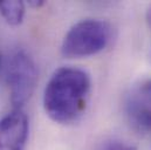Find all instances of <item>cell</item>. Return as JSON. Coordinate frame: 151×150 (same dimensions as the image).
Segmentation results:
<instances>
[{"label": "cell", "mask_w": 151, "mask_h": 150, "mask_svg": "<svg viewBox=\"0 0 151 150\" xmlns=\"http://www.w3.org/2000/svg\"><path fill=\"white\" fill-rule=\"evenodd\" d=\"M91 90L89 74L77 67H61L50 76L43 92V108L61 124L75 122L83 114Z\"/></svg>", "instance_id": "1"}, {"label": "cell", "mask_w": 151, "mask_h": 150, "mask_svg": "<svg viewBox=\"0 0 151 150\" xmlns=\"http://www.w3.org/2000/svg\"><path fill=\"white\" fill-rule=\"evenodd\" d=\"M111 39V27L107 21L86 19L75 24L63 38L61 54L68 59H80L102 52Z\"/></svg>", "instance_id": "2"}, {"label": "cell", "mask_w": 151, "mask_h": 150, "mask_svg": "<svg viewBox=\"0 0 151 150\" xmlns=\"http://www.w3.org/2000/svg\"><path fill=\"white\" fill-rule=\"evenodd\" d=\"M9 99L13 109H22L31 99L38 82V68L26 50H17L9 59L6 71Z\"/></svg>", "instance_id": "3"}, {"label": "cell", "mask_w": 151, "mask_h": 150, "mask_svg": "<svg viewBox=\"0 0 151 150\" xmlns=\"http://www.w3.org/2000/svg\"><path fill=\"white\" fill-rule=\"evenodd\" d=\"M29 122L24 109H13L0 118V150H25Z\"/></svg>", "instance_id": "4"}, {"label": "cell", "mask_w": 151, "mask_h": 150, "mask_svg": "<svg viewBox=\"0 0 151 150\" xmlns=\"http://www.w3.org/2000/svg\"><path fill=\"white\" fill-rule=\"evenodd\" d=\"M124 110L128 121L135 129L142 133H151V81L129 93Z\"/></svg>", "instance_id": "5"}, {"label": "cell", "mask_w": 151, "mask_h": 150, "mask_svg": "<svg viewBox=\"0 0 151 150\" xmlns=\"http://www.w3.org/2000/svg\"><path fill=\"white\" fill-rule=\"evenodd\" d=\"M0 14L12 26H19L25 17V4L22 1H0Z\"/></svg>", "instance_id": "6"}, {"label": "cell", "mask_w": 151, "mask_h": 150, "mask_svg": "<svg viewBox=\"0 0 151 150\" xmlns=\"http://www.w3.org/2000/svg\"><path fill=\"white\" fill-rule=\"evenodd\" d=\"M97 150H136L132 146L119 141V140H108L101 143Z\"/></svg>", "instance_id": "7"}, {"label": "cell", "mask_w": 151, "mask_h": 150, "mask_svg": "<svg viewBox=\"0 0 151 150\" xmlns=\"http://www.w3.org/2000/svg\"><path fill=\"white\" fill-rule=\"evenodd\" d=\"M28 5L29 6H32V7H34V8H39V7H41V6H43L45 5V1H41V0H32V1H28Z\"/></svg>", "instance_id": "8"}, {"label": "cell", "mask_w": 151, "mask_h": 150, "mask_svg": "<svg viewBox=\"0 0 151 150\" xmlns=\"http://www.w3.org/2000/svg\"><path fill=\"white\" fill-rule=\"evenodd\" d=\"M147 21H148V24H149V26H150L151 28V7L149 8L148 14H147ZM150 60H151V43H150Z\"/></svg>", "instance_id": "9"}, {"label": "cell", "mask_w": 151, "mask_h": 150, "mask_svg": "<svg viewBox=\"0 0 151 150\" xmlns=\"http://www.w3.org/2000/svg\"><path fill=\"white\" fill-rule=\"evenodd\" d=\"M1 63H2V58H1V53H0V68H1Z\"/></svg>", "instance_id": "10"}]
</instances>
